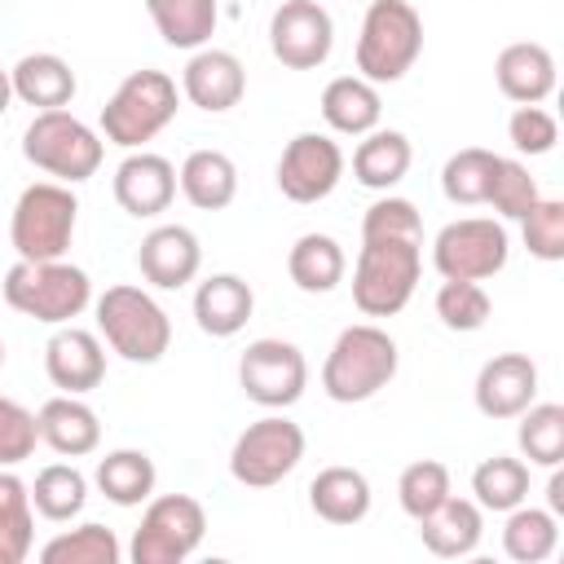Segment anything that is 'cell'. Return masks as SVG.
Instances as JSON below:
<instances>
[{
  "label": "cell",
  "mask_w": 564,
  "mask_h": 564,
  "mask_svg": "<svg viewBox=\"0 0 564 564\" xmlns=\"http://www.w3.org/2000/svg\"><path fill=\"white\" fill-rule=\"evenodd\" d=\"M397 366H401V352L383 326L375 322L344 326L322 361V392L339 405H361L397 379Z\"/></svg>",
  "instance_id": "1"
},
{
  "label": "cell",
  "mask_w": 564,
  "mask_h": 564,
  "mask_svg": "<svg viewBox=\"0 0 564 564\" xmlns=\"http://www.w3.org/2000/svg\"><path fill=\"white\" fill-rule=\"evenodd\" d=\"M0 291L13 313L44 326H66L93 304L88 273L66 260H13Z\"/></svg>",
  "instance_id": "2"
},
{
  "label": "cell",
  "mask_w": 564,
  "mask_h": 564,
  "mask_svg": "<svg viewBox=\"0 0 564 564\" xmlns=\"http://www.w3.org/2000/svg\"><path fill=\"white\" fill-rule=\"evenodd\" d=\"M97 335L132 366H154L163 361V352L172 348V317L163 313V304L132 286V282H119V286H106L97 300Z\"/></svg>",
  "instance_id": "3"
},
{
  "label": "cell",
  "mask_w": 564,
  "mask_h": 564,
  "mask_svg": "<svg viewBox=\"0 0 564 564\" xmlns=\"http://www.w3.org/2000/svg\"><path fill=\"white\" fill-rule=\"evenodd\" d=\"M176 106H181L176 79L167 70L141 66V70L123 75V84L101 106V137L119 150H141L176 119Z\"/></svg>",
  "instance_id": "4"
},
{
  "label": "cell",
  "mask_w": 564,
  "mask_h": 564,
  "mask_svg": "<svg viewBox=\"0 0 564 564\" xmlns=\"http://www.w3.org/2000/svg\"><path fill=\"white\" fill-rule=\"evenodd\" d=\"M423 273V242L410 238H361L352 264V304L366 317H397Z\"/></svg>",
  "instance_id": "5"
},
{
  "label": "cell",
  "mask_w": 564,
  "mask_h": 564,
  "mask_svg": "<svg viewBox=\"0 0 564 564\" xmlns=\"http://www.w3.org/2000/svg\"><path fill=\"white\" fill-rule=\"evenodd\" d=\"M423 53V18L410 0H370L357 31V75L397 84Z\"/></svg>",
  "instance_id": "6"
},
{
  "label": "cell",
  "mask_w": 564,
  "mask_h": 564,
  "mask_svg": "<svg viewBox=\"0 0 564 564\" xmlns=\"http://www.w3.org/2000/svg\"><path fill=\"white\" fill-rule=\"evenodd\" d=\"M79 220V198L62 181H35L9 212V242L18 260H66Z\"/></svg>",
  "instance_id": "7"
},
{
  "label": "cell",
  "mask_w": 564,
  "mask_h": 564,
  "mask_svg": "<svg viewBox=\"0 0 564 564\" xmlns=\"http://www.w3.org/2000/svg\"><path fill=\"white\" fill-rule=\"evenodd\" d=\"M22 154L44 176H53L62 185H79V181L97 176L106 145L79 115H70V110H35V119L22 132Z\"/></svg>",
  "instance_id": "8"
},
{
  "label": "cell",
  "mask_w": 564,
  "mask_h": 564,
  "mask_svg": "<svg viewBox=\"0 0 564 564\" xmlns=\"http://www.w3.org/2000/svg\"><path fill=\"white\" fill-rule=\"evenodd\" d=\"M207 533V511L189 494H159L145 502L141 524L132 529V564H185Z\"/></svg>",
  "instance_id": "9"
},
{
  "label": "cell",
  "mask_w": 564,
  "mask_h": 564,
  "mask_svg": "<svg viewBox=\"0 0 564 564\" xmlns=\"http://www.w3.org/2000/svg\"><path fill=\"white\" fill-rule=\"evenodd\" d=\"M304 458V427L286 414H264L247 423L229 449V476L247 489H273Z\"/></svg>",
  "instance_id": "10"
},
{
  "label": "cell",
  "mask_w": 564,
  "mask_h": 564,
  "mask_svg": "<svg viewBox=\"0 0 564 564\" xmlns=\"http://www.w3.org/2000/svg\"><path fill=\"white\" fill-rule=\"evenodd\" d=\"M507 256H511V238L494 216L449 220L432 238V264L449 282H485L507 269Z\"/></svg>",
  "instance_id": "11"
},
{
  "label": "cell",
  "mask_w": 564,
  "mask_h": 564,
  "mask_svg": "<svg viewBox=\"0 0 564 564\" xmlns=\"http://www.w3.org/2000/svg\"><path fill=\"white\" fill-rule=\"evenodd\" d=\"M238 388L264 410H286L308 388V361L291 339H251L238 357Z\"/></svg>",
  "instance_id": "12"
},
{
  "label": "cell",
  "mask_w": 564,
  "mask_h": 564,
  "mask_svg": "<svg viewBox=\"0 0 564 564\" xmlns=\"http://www.w3.org/2000/svg\"><path fill=\"white\" fill-rule=\"evenodd\" d=\"M344 181V150L326 132H295L278 159V189L291 203H322Z\"/></svg>",
  "instance_id": "13"
},
{
  "label": "cell",
  "mask_w": 564,
  "mask_h": 564,
  "mask_svg": "<svg viewBox=\"0 0 564 564\" xmlns=\"http://www.w3.org/2000/svg\"><path fill=\"white\" fill-rule=\"evenodd\" d=\"M269 48L286 70H317L335 48V22L322 0H282L269 18Z\"/></svg>",
  "instance_id": "14"
},
{
  "label": "cell",
  "mask_w": 564,
  "mask_h": 564,
  "mask_svg": "<svg viewBox=\"0 0 564 564\" xmlns=\"http://www.w3.org/2000/svg\"><path fill=\"white\" fill-rule=\"evenodd\" d=\"M44 375L57 392H70V397H84L93 388H101L106 379V348H101V335L97 330H84L75 322L57 326L44 344Z\"/></svg>",
  "instance_id": "15"
},
{
  "label": "cell",
  "mask_w": 564,
  "mask_h": 564,
  "mask_svg": "<svg viewBox=\"0 0 564 564\" xmlns=\"http://www.w3.org/2000/svg\"><path fill=\"white\" fill-rule=\"evenodd\" d=\"M181 97L207 115H225L247 97V66L229 48H194L181 70Z\"/></svg>",
  "instance_id": "16"
},
{
  "label": "cell",
  "mask_w": 564,
  "mask_h": 564,
  "mask_svg": "<svg viewBox=\"0 0 564 564\" xmlns=\"http://www.w3.org/2000/svg\"><path fill=\"white\" fill-rule=\"evenodd\" d=\"M137 269L159 291H181L203 269V247L189 225H154L137 247Z\"/></svg>",
  "instance_id": "17"
},
{
  "label": "cell",
  "mask_w": 564,
  "mask_h": 564,
  "mask_svg": "<svg viewBox=\"0 0 564 564\" xmlns=\"http://www.w3.org/2000/svg\"><path fill=\"white\" fill-rule=\"evenodd\" d=\"M476 410L485 419H516L538 401V361L529 352H498L476 375Z\"/></svg>",
  "instance_id": "18"
},
{
  "label": "cell",
  "mask_w": 564,
  "mask_h": 564,
  "mask_svg": "<svg viewBox=\"0 0 564 564\" xmlns=\"http://www.w3.org/2000/svg\"><path fill=\"white\" fill-rule=\"evenodd\" d=\"M115 203L137 216V220H150V216H163L176 198V167L172 159L163 154H150V150H128V159L115 167Z\"/></svg>",
  "instance_id": "19"
},
{
  "label": "cell",
  "mask_w": 564,
  "mask_h": 564,
  "mask_svg": "<svg viewBox=\"0 0 564 564\" xmlns=\"http://www.w3.org/2000/svg\"><path fill=\"white\" fill-rule=\"evenodd\" d=\"M498 93L516 106H542L555 93V57L538 40H516L494 62Z\"/></svg>",
  "instance_id": "20"
},
{
  "label": "cell",
  "mask_w": 564,
  "mask_h": 564,
  "mask_svg": "<svg viewBox=\"0 0 564 564\" xmlns=\"http://www.w3.org/2000/svg\"><path fill=\"white\" fill-rule=\"evenodd\" d=\"M251 313H256V291H251V282L238 278V273H212V278H203L198 291H194V322H198V330L212 335V339L238 335V330L251 322Z\"/></svg>",
  "instance_id": "21"
},
{
  "label": "cell",
  "mask_w": 564,
  "mask_h": 564,
  "mask_svg": "<svg viewBox=\"0 0 564 564\" xmlns=\"http://www.w3.org/2000/svg\"><path fill=\"white\" fill-rule=\"evenodd\" d=\"M35 419H40V441L62 458H84L101 445V419L84 397L57 392L35 410Z\"/></svg>",
  "instance_id": "22"
},
{
  "label": "cell",
  "mask_w": 564,
  "mask_h": 564,
  "mask_svg": "<svg viewBox=\"0 0 564 564\" xmlns=\"http://www.w3.org/2000/svg\"><path fill=\"white\" fill-rule=\"evenodd\" d=\"M370 502H375L370 480H366V471H357V467L335 463V467H322V471L308 480V507H313V516L326 520V524H335V529L361 524V520L370 516Z\"/></svg>",
  "instance_id": "23"
},
{
  "label": "cell",
  "mask_w": 564,
  "mask_h": 564,
  "mask_svg": "<svg viewBox=\"0 0 564 564\" xmlns=\"http://www.w3.org/2000/svg\"><path fill=\"white\" fill-rule=\"evenodd\" d=\"M414 524H419L423 546L432 555H441V560H463L485 538V511L476 507V498H454V494L436 511H427L423 520H414Z\"/></svg>",
  "instance_id": "24"
},
{
  "label": "cell",
  "mask_w": 564,
  "mask_h": 564,
  "mask_svg": "<svg viewBox=\"0 0 564 564\" xmlns=\"http://www.w3.org/2000/svg\"><path fill=\"white\" fill-rule=\"evenodd\" d=\"M9 84H13V97L35 106V110H66L75 101V93H79L70 62L57 57V53H26V57H18V66L9 70Z\"/></svg>",
  "instance_id": "25"
},
{
  "label": "cell",
  "mask_w": 564,
  "mask_h": 564,
  "mask_svg": "<svg viewBox=\"0 0 564 564\" xmlns=\"http://www.w3.org/2000/svg\"><path fill=\"white\" fill-rule=\"evenodd\" d=\"M322 119L339 137H366V132H375L379 119H383L379 84H370L361 75H335L322 88Z\"/></svg>",
  "instance_id": "26"
},
{
  "label": "cell",
  "mask_w": 564,
  "mask_h": 564,
  "mask_svg": "<svg viewBox=\"0 0 564 564\" xmlns=\"http://www.w3.org/2000/svg\"><path fill=\"white\" fill-rule=\"evenodd\" d=\"M176 185L189 207L198 212H225L238 198V163L225 150H194L185 154Z\"/></svg>",
  "instance_id": "27"
},
{
  "label": "cell",
  "mask_w": 564,
  "mask_h": 564,
  "mask_svg": "<svg viewBox=\"0 0 564 564\" xmlns=\"http://www.w3.org/2000/svg\"><path fill=\"white\" fill-rule=\"evenodd\" d=\"M410 163H414L410 137L397 132V128H375V132H366V137L357 141V150H352V181L366 185V189L388 194V189L410 172Z\"/></svg>",
  "instance_id": "28"
},
{
  "label": "cell",
  "mask_w": 564,
  "mask_h": 564,
  "mask_svg": "<svg viewBox=\"0 0 564 564\" xmlns=\"http://www.w3.org/2000/svg\"><path fill=\"white\" fill-rule=\"evenodd\" d=\"M286 273L304 295H326L344 282L348 256L330 234H300L286 251Z\"/></svg>",
  "instance_id": "29"
},
{
  "label": "cell",
  "mask_w": 564,
  "mask_h": 564,
  "mask_svg": "<svg viewBox=\"0 0 564 564\" xmlns=\"http://www.w3.org/2000/svg\"><path fill=\"white\" fill-rule=\"evenodd\" d=\"M145 13L167 48H203L216 35L220 0H145Z\"/></svg>",
  "instance_id": "30"
},
{
  "label": "cell",
  "mask_w": 564,
  "mask_h": 564,
  "mask_svg": "<svg viewBox=\"0 0 564 564\" xmlns=\"http://www.w3.org/2000/svg\"><path fill=\"white\" fill-rule=\"evenodd\" d=\"M93 480L106 494V502H115V507H141V502L154 498L159 471H154V458L145 449H110L106 458H97Z\"/></svg>",
  "instance_id": "31"
},
{
  "label": "cell",
  "mask_w": 564,
  "mask_h": 564,
  "mask_svg": "<svg viewBox=\"0 0 564 564\" xmlns=\"http://www.w3.org/2000/svg\"><path fill=\"white\" fill-rule=\"evenodd\" d=\"M560 546V516H551L546 507H511L507 524H502V551L516 564H542L551 560Z\"/></svg>",
  "instance_id": "32"
},
{
  "label": "cell",
  "mask_w": 564,
  "mask_h": 564,
  "mask_svg": "<svg viewBox=\"0 0 564 564\" xmlns=\"http://www.w3.org/2000/svg\"><path fill=\"white\" fill-rule=\"evenodd\" d=\"M471 498L480 511L507 516L511 507L529 502V463L511 454H494L471 471Z\"/></svg>",
  "instance_id": "33"
},
{
  "label": "cell",
  "mask_w": 564,
  "mask_h": 564,
  "mask_svg": "<svg viewBox=\"0 0 564 564\" xmlns=\"http://www.w3.org/2000/svg\"><path fill=\"white\" fill-rule=\"evenodd\" d=\"M88 502V476L75 467V463H48L35 471V485H31V507L53 520V524H66L84 511Z\"/></svg>",
  "instance_id": "34"
},
{
  "label": "cell",
  "mask_w": 564,
  "mask_h": 564,
  "mask_svg": "<svg viewBox=\"0 0 564 564\" xmlns=\"http://www.w3.org/2000/svg\"><path fill=\"white\" fill-rule=\"evenodd\" d=\"M516 445L533 467H560L564 463V405L555 401H533L529 410L516 414Z\"/></svg>",
  "instance_id": "35"
},
{
  "label": "cell",
  "mask_w": 564,
  "mask_h": 564,
  "mask_svg": "<svg viewBox=\"0 0 564 564\" xmlns=\"http://www.w3.org/2000/svg\"><path fill=\"white\" fill-rule=\"evenodd\" d=\"M40 560L44 564H119L123 560V546L115 538V529L97 524V520H84L66 533H57L53 542L40 546Z\"/></svg>",
  "instance_id": "36"
},
{
  "label": "cell",
  "mask_w": 564,
  "mask_h": 564,
  "mask_svg": "<svg viewBox=\"0 0 564 564\" xmlns=\"http://www.w3.org/2000/svg\"><path fill=\"white\" fill-rule=\"evenodd\" d=\"M494 167H498V154H494V150L467 145V150H458V154L445 159V167H441V194H445L454 207H476V203H485V194H489Z\"/></svg>",
  "instance_id": "37"
},
{
  "label": "cell",
  "mask_w": 564,
  "mask_h": 564,
  "mask_svg": "<svg viewBox=\"0 0 564 564\" xmlns=\"http://www.w3.org/2000/svg\"><path fill=\"white\" fill-rule=\"evenodd\" d=\"M449 467L436 463V458H419L410 463L401 476H397V502L410 520H423L427 511H436L445 498H449Z\"/></svg>",
  "instance_id": "38"
},
{
  "label": "cell",
  "mask_w": 564,
  "mask_h": 564,
  "mask_svg": "<svg viewBox=\"0 0 564 564\" xmlns=\"http://www.w3.org/2000/svg\"><path fill=\"white\" fill-rule=\"evenodd\" d=\"M494 304H489V291L480 282H441L436 291V317L445 330H458V335H471L489 322Z\"/></svg>",
  "instance_id": "39"
},
{
  "label": "cell",
  "mask_w": 564,
  "mask_h": 564,
  "mask_svg": "<svg viewBox=\"0 0 564 564\" xmlns=\"http://www.w3.org/2000/svg\"><path fill=\"white\" fill-rule=\"evenodd\" d=\"M520 234H524V247L533 260L560 264L564 260V198H538L520 216Z\"/></svg>",
  "instance_id": "40"
},
{
  "label": "cell",
  "mask_w": 564,
  "mask_h": 564,
  "mask_svg": "<svg viewBox=\"0 0 564 564\" xmlns=\"http://www.w3.org/2000/svg\"><path fill=\"white\" fill-rule=\"evenodd\" d=\"M538 198H542V194H538V181L529 176V167H524L520 159H502V154H498V167H494V181H489L485 203H489L502 220H520Z\"/></svg>",
  "instance_id": "41"
},
{
  "label": "cell",
  "mask_w": 564,
  "mask_h": 564,
  "mask_svg": "<svg viewBox=\"0 0 564 564\" xmlns=\"http://www.w3.org/2000/svg\"><path fill=\"white\" fill-rule=\"evenodd\" d=\"M361 238H410V242H423V220H419V212H414L410 198L383 194V198H375L366 207Z\"/></svg>",
  "instance_id": "42"
},
{
  "label": "cell",
  "mask_w": 564,
  "mask_h": 564,
  "mask_svg": "<svg viewBox=\"0 0 564 564\" xmlns=\"http://www.w3.org/2000/svg\"><path fill=\"white\" fill-rule=\"evenodd\" d=\"M35 445H40V419L26 405L0 397V467L26 463L35 454Z\"/></svg>",
  "instance_id": "43"
},
{
  "label": "cell",
  "mask_w": 564,
  "mask_h": 564,
  "mask_svg": "<svg viewBox=\"0 0 564 564\" xmlns=\"http://www.w3.org/2000/svg\"><path fill=\"white\" fill-rule=\"evenodd\" d=\"M507 141L520 154H551L555 141H560V123L542 106H516L511 119H507Z\"/></svg>",
  "instance_id": "44"
},
{
  "label": "cell",
  "mask_w": 564,
  "mask_h": 564,
  "mask_svg": "<svg viewBox=\"0 0 564 564\" xmlns=\"http://www.w3.org/2000/svg\"><path fill=\"white\" fill-rule=\"evenodd\" d=\"M4 524H35L31 485H22L13 476V467H0V529Z\"/></svg>",
  "instance_id": "45"
},
{
  "label": "cell",
  "mask_w": 564,
  "mask_h": 564,
  "mask_svg": "<svg viewBox=\"0 0 564 564\" xmlns=\"http://www.w3.org/2000/svg\"><path fill=\"white\" fill-rule=\"evenodd\" d=\"M35 524H4L0 529V564H22L31 555Z\"/></svg>",
  "instance_id": "46"
},
{
  "label": "cell",
  "mask_w": 564,
  "mask_h": 564,
  "mask_svg": "<svg viewBox=\"0 0 564 564\" xmlns=\"http://www.w3.org/2000/svg\"><path fill=\"white\" fill-rule=\"evenodd\" d=\"M546 511L564 516V471L560 467H551V480H546Z\"/></svg>",
  "instance_id": "47"
},
{
  "label": "cell",
  "mask_w": 564,
  "mask_h": 564,
  "mask_svg": "<svg viewBox=\"0 0 564 564\" xmlns=\"http://www.w3.org/2000/svg\"><path fill=\"white\" fill-rule=\"evenodd\" d=\"M13 106V84H9V70L0 66V115Z\"/></svg>",
  "instance_id": "48"
},
{
  "label": "cell",
  "mask_w": 564,
  "mask_h": 564,
  "mask_svg": "<svg viewBox=\"0 0 564 564\" xmlns=\"http://www.w3.org/2000/svg\"><path fill=\"white\" fill-rule=\"evenodd\" d=\"M0 366H4V339H0Z\"/></svg>",
  "instance_id": "49"
},
{
  "label": "cell",
  "mask_w": 564,
  "mask_h": 564,
  "mask_svg": "<svg viewBox=\"0 0 564 564\" xmlns=\"http://www.w3.org/2000/svg\"><path fill=\"white\" fill-rule=\"evenodd\" d=\"M0 4H4V0H0Z\"/></svg>",
  "instance_id": "50"
}]
</instances>
